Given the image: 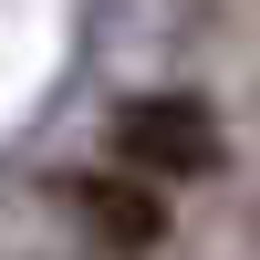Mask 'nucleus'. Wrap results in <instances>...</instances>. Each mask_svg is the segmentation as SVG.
Instances as JSON below:
<instances>
[{
  "label": "nucleus",
  "instance_id": "obj_1",
  "mask_svg": "<svg viewBox=\"0 0 260 260\" xmlns=\"http://www.w3.org/2000/svg\"><path fill=\"white\" fill-rule=\"evenodd\" d=\"M115 167L125 177H208L219 167V125L198 94H125L115 104Z\"/></svg>",
  "mask_w": 260,
  "mask_h": 260
},
{
  "label": "nucleus",
  "instance_id": "obj_2",
  "mask_svg": "<svg viewBox=\"0 0 260 260\" xmlns=\"http://www.w3.org/2000/svg\"><path fill=\"white\" fill-rule=\"evenodd\" d=\"M73 208H83V229L104 250H156V229H167V208H156L146 177H73Z\"/></svg>",
  "mask_w": 260,
  "mask_h": 260
}]
</instances>
